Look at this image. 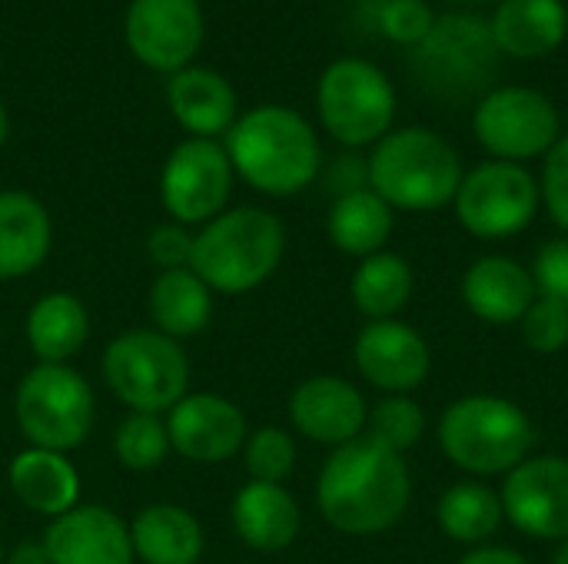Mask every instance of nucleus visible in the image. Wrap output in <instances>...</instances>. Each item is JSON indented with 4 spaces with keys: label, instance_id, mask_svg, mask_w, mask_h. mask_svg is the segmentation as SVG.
Returning a JSON list of instances; mask_svg holds the SVG:
<instances>
[{
    "label": "nucleus",
    "instance_id": "1",
    "mask_svg": "<svg viewBox=\"0 0 568 564\" xmlns=\"http://www.w3.org/2000/svg\"><path fill=\"white\" fill-rule=\"evenodd\" d=\"M413 495L406 459L359 435L326 459L316 482L323 519L343 535H379L393 529Z\"/></svg>",
    "mask_w": 568,
    "mask_h": 564
},
{
    "label": "nucleus",
    "instance_id": "2",
    "mask_svg": "<svg viewBox=\"0 0 568 564\" xmlns=\"http://www.w3.org/2000/svg\"><path fill=\"white\" fill-rule=\"evenodd\" d=\"M226 156L253 189L293 196L306 189L323 163L316 130L290 106H256L226 133Z\"/></svg>",
    "mask_w": 568,
    "mask_h": 564
},
{
    "label": "nucleus",
    "instance_id": "3",
    "mask_svg": "<svg viewBox=\"0 0 568 564\" xmlns=\"http://www.w3.org/2000/svg\"><path fill=\"white\" fill-rule=\"evenodd\" d=\"M283 223L256 206H240L213 216L193 236L190 269L223 296H240L263 286L283 259Z\"/></svg>",
    "mask_w": 568,
    "mask_h": 564
},
{
    "label": "nucleus",
    "instance_id": "4",
    "mask_svg": "<svg viewBox=\"0 0 568 564\" xmlns=\"http://www.w3.org/2000/svg\"><path fill=\"white\" fill-rule=\"evenodd\" d=\"M463 176V160L453 143L426 126L386 133L366 163L369 189L393 209L409 213H429L453 203Z\"/></svg>",
    "mask_w": 568,
    "mask_h": 564
},
{
    "label": "nucleus",
    "instance_id": "5",
    "mask_svg": "<svg viewBox=\"0 0 568 564\" xmlns=\"http://www.w3.org/2000/svg\"><path fill=\"white\" fill-rule=\"evenodd\" d=\"M446 459L469 475H509L529 459L536 429L529 416L503 396H466L439 422Z\"/></svg>",
    "mask_w": 568,
    "mask_h": 564
},
{
    "label": "nucleus",
    "instance_id": "6",
    "mask_svg": "<svg viewBox=\"0 0 568 564\" xmlns=\"http://www.w3.org/2000/svg\"><path fill=\"white\" fill-rule=\"evenodd\" d=\"M106 389L130 409L166 416L190 389V359L176 339L156 329L116 336L100 359Z\"/></svg>",
    "mask_w": 568,
    "mask_h": 564
},
{
    "label": "nucleus",
    "instance_id": "7",
    "mask_svg": "<svg viewBox=\"0 0 568 564\" xmlns=\"http://www.w3.org/2000/svg\"><path fill=\"white\" fill-rule=\"evenodd\" d=\"M13 416L30 449L67 455L90 439L97 402L90 382L77 369L37 362L17 386Z\"/></svg>",
    "mask_w": 568,
    "mask_h": 564
},
{
    "label": "nucleus",
    "instance_id": "8",
    "mask_svg": "<svg viewBox=\"0 0 568 564\" xmlns=\"http://www.w3.org/2000/svg\"><path fill=\"white\" fill-rule=\"evenodd\" d=\"M316 110L333 140L343 146H369L379 143L393 126L396 90L376 63L343 57L323 70Z\"/></svg>",
    "mask_w": 568,
    "mask_h": 564
},
{
    "label": "nucleus",
    "instance_id": "9",
    "mask_svg": "<svg viewBox=\"0 0 568 564\" xmlns=\"http://www.w3.org/2000/svg\"><path fill=\"white\" fill-rule=\"evenodd\" d=\"M456 219L479 239H509L523 233L542 203V189L519 163H483L456 189Z\"/></svg>",
    "mask_w": 568,
    "mask_h": 564
},
{
    "label": "nucleus",
    "instance_id": "10",
    "mask_svg": "<svg viewBox=\"0 0 568 564\" xmlns=\"http://www.w3.org/2000/svg\"><path fill=\"white\" fill-rule=\"evenodd\" d=\"M473 133L503 163L532 160L559 143V110L536 86H496L476 103Z\"/></svg>",
    "mask_w": 568,
    "mask_h": 564
},
{
    "label": "nucleus",
    "instance_id": "11",
    "mask_svg": "<svg viewBox=\"0 0 568 564\" xmlns=\"http://www.w3.org/2000/svg\"><path fill=\"white\" fill-rule=\"evenodd\" d=\"M499 63L493 27L479 17L446 13L433 23L426 40L416 47V66L426 86L443 93H463L483 86Z\"/></svg>",
    "mask_w": 568,
    "mask_h": 564
},
{
    "label": "nucleus",
    "instance_id": "12",
    "mask_svg": "<svg viewBox=\"0 0 568 564\" xmlns=\"http://www.w3.org/2000/svg\"><path fill=\"white\" fill-rule=\"evenodd\" d=\"M233 186V163L226 146L213 140H183L163 163L160 199L173 223L206 226L223 213Z\"/></svg>",
    "mask_w": 568,
    "mask_h": 564
},
{
    "label": "nucleus",
    "instance_id": "13",
    "mask_svg": "<svg viewBox=\"0 0 568 564\" xmlns=\"http://www.w3.org/2000/svg\"><path fill=\"white\" fill-rule=\"evenodd\" d=\"M503 515L529 539L568 542V459L519 462L503 485Z\"/></svg>",
    "mask_w": 568,
    "mask_h": 564
},
{
    "label": "nucleus",
    "instance_id": "14",
    "mask_svg": "<svg viewBox=\"0 0 568 564\" xmlns=\"http://www.w3.org/2000/svg\"><path fill=\"white\" fill-rule=\"evenodd\" d=\"M170 449L196 465H220L243 452L246 445V416L236 402L213 392H186L166 412Z\"/></svg>",
    "mask_w": 568,
    "mask_h": 564
},
{
    "label": "nucleus",
    "instance_id": "15",
    "mask_svg": "<svg viewBox=\"0 0 568 564\" xmlns=\"http://www.w3.org/2000/svg\"><path fill=\"white\" fill-rule=\"evenodd\" d=\"M203 40V13L196 0H130L126 47L153 70L180 73Z\"/></svg>",
    "mask_w": 568,
    "mask_h": 564
},
{
    "label": "nucleus",
    "instance_id": "16",
    "mask_svg": "<svg viewBox=\"0 0 568 564\" xmlns=\"http://www.w3.org/2000/svg\"><path fill=\"white\" fill-rule=\"evenodd\" d=\"M353 359L359 376L383 389L386 396H406L419 389L429 376V346L426 339L396 319L369 322L353 346Z\"/></svg>",
    "mask_w": 568,
    "mask_h": 564
},
{
    "label": "nucleus",
    "instance_id": "17",
    "mask_svg": "<svg viewBox=\"0 0 568 564\" xmlns=\"http://www.w3.org/2000/svg\"><path fill=\"white\" fill-rule=\"evenodd\" d=\"M293 429L320 445H346L363 435L369 409L363 392L339 376H313L290 396Z\"/></svg>",
    "mask_w": 568,
    "mask_h": 564
},
{
    "label": "nucleus",
    "instance_id": "18",
    "mask_svg": "<svg viewBox=\"0 0 568 564\" xmlns=\"http://www.w3.org/2000/svg\"><path fill=\"white\" fill-rule=\"evenodd\" d=\"M50 564H133L130 525L103 505H77L43 532Z\"/></svg>",
    "mask_w": 568,
    "mask_h": 564
},
{
    "label": "nucleus",
    "instance_id": "19",
    "mask_svg": "<svg viewBox=\"0 0 568 564\" xmlns=\"http://www.w3.org/2000/svg\"><path fill=\"white\" fill-rule=\"evenodd\" d=\"M463 299L473 316L493 326L519 322L539 299L536 279L509 256H483L463 276Z\"/></svg>",
    "mask_w": 568,
    "mask_h": 564
},
{
    "label": "nucleus",
    "instance_id": "20",
    "mask_svg": "<svg viewBox=\"0 0 568 564\" xmlns=\"http://www.w3.org/2000/svg\"><path fill=\"white\" fill-rule=\"evenodd\" d=\"M53 226L43 203L23 189L0 193V283L23 279L50 256Z\"/></svg>",
    "mask_w": 568,
    "mask_h": 564
},
{
    "label": "nucleus",
    "instance_id": "21",
    "mask_svg": "<svg viewBox=\"0 0 568 564\" xmlns=\"http://www.w3.org/2000/svg\"><path fill=\"white\" fill-rule=\"evenodd\" d=\"M233 529L243 545L256 552H283L296 542L303 515L296 499L283 485L250 482L233 495Z\"/></svg>",
    "mask_w": 568,
    "mask_h": 564
},
{
    "label": "nucleus",
    "instance_id": "22",
    "mask_svg": "<svg viewBox=\"0 0 568 564\" xmlns=\"http://www.w3.org/2000/svg\"><path fill=\"white\" fill-rule=\"evenodd\" d=\"M7 479H10L17 502L37 515H47L50 522L67 515L70 509H77L80 475L63 452L23 449L20 455H13Z\"/></svg>",
    "mask_w": 568,
    "mask_h": 564
},
{
    "label": "nucleus",
    "instance_id": "23",
    "mask_svg": "<svg viewBox=\"0 0 568 564\" xmlns=\"http://www.w3.org/2000/svg\"><path fill=\"white\" fill-rule=\"evenodd\" d=\"M166 96L180 126L190 130L196 140H213L220 133H230V126L236 123L233 86L206 66H183L180 73H173Z\"/></svg>",
    "mask_w": 568,
    "mask_h": 564
},
{
    "label": "nucleus",
    "instance_id": "24",
    "mask_svg": "<svg viewBox=\"0 0 568 564\" xmlns=\"http://www.w3.org/2000/svg\"><path fill=\"white\" fill-rule=\"evenodd\" d=\"M493 40L499 53L539 60L562 47L568 13L562 0H503L493 17Z\"/></svg>",
    "mask_w": 568,
    "mask_h": 564
},
{
    "label": "nucleus",
    "instance_id": "25",
    "mask_svg": "<svg viewBox=\"0 0 568 564\" xmlns=\"http://www.w3.org/2000/svg\"><path fill=\"white\" fill-rule=\"evenodd\" d=\"M133 558L143 564H196L203 558L200 522L170 502L146 505L130 525Z\"/></svg>",
    "mask_w": 568,
    "mask_h": 564
},
{
    "label": "nucleus",
    "instance_id": "26",
    "mask_svg": "<svg viewBox=\"0 0 568 564\" xmlns=\"http://www.w3.org/2000/svg\"><path fill=\"white\" fill-rule=\"evenodd\" d=\"M146 309L153 329L170 339H190L203 332L213 319V289L186 266V269H163L156 273Z\"/></svg>",
    "mask_w": 568,
    "mask_h": 564
},
{
    "label": "nucleus",
    "instance_id": "27",
    "mask_svg": "<svg viewBox=\"0 0 568 564\" xmlns=\"http://www.w3.org/2000/svg\"><path fill=\"white\" fill-rule=\"evenodd\" d=\"M23 332L40 362L67 366L90 336V312L73 293H47L30 306Z\"/></svg>",
    "mask_w": 568,
    "mask_h": 564
},
{
    "label": "nucleus",
    "instance_id": "28",
    "mask_svg": "<svg viewBox=\"0 0 568 564\" xmlns=\"http://www.w3.org/2000/svg\"><path fill=\"white\" fill-rule=\"evenodd\" d=\"M326 229L339 253L366 259L373 253H383L393 233V206L363 186L339 193V199L329 209Z\"/></svg>",
    "mask_w": 568,
    "mask_h": 564
},
{
    "label": "nucleus",
    "instance_id": "29",
    "mask_svg": "<svg viewBox=\"0 0 568 564\" xmlns=\"http://www.w3.org/2000/svg\"><path fill=\"white\" fill-rule=\"evenodd\" d=\"M349 293L356 309L373 322L393 319L413 296V266L396 253H373L353 273Z\"/></svg>",
    "mask_w": 568,
    "mask_h": 564
},
{
    "label": "nucleus",
    "instance_id": "30",
    "mask_svg": "<svg viewBox=\"0 0 568 564\" xmlns=\"http://www.w3.org/2000/svg\"><path fill=\"white\" fill-rule=\"evenodd\" d=\"M439 525L453 542L463 545H483L486 539L496 535V529L503 525V502L493 489L479 485V482H463L453 485L443 499H439Z\"/></svg>",
    "mask_w": 568,
    "mask_h": 564
},
{
    "label": "nucleus",
    "instance_id": "31",
    "mask_svg": "<svg viewBox=\"0 0 568 564\" xmlns=\"http://www.w3.org/2000/svg\"><path fill=\"white\" fill-rule=\"evenodd\" d=\"M113 452H116V462L130 472H150L163 465L166 455L173 452L163 416L130 412L113 432Z\"/></svg>",
    "mask_w": 568,
    "mask_h": 564
},
{
    "label": "nucleus",
    "instance_id": "32",
    "mask_svg": "<svg viewBox=\"0 0 568 564\" xmlns=\"http://www.w3.org/2000/svg\"><path fill=\"white\" fill-rule=\"evenodd\" d=\"M423 432H426V412L409 396H386L369 409L366 439H373L376 445L396 455L409 452L423 439Z\"/></svg>",
    "mask_w": 568,
    "mask_h": 564
},
{
    "label": "nucleus",
    "instance_id": "33",
    "mask_svg": "<svg viewBox=\"0 0 568 564\" xmlns=\"http://www.w3.org/2000/svg\"><path fill=\"white\" fill-rule=\"evenodd\" d=\"M243 462L253 482L283 485L290 472L296 469V442L286 429H276V425L256 429L253 435H246Z\"/></svg>",
    "mask_w": 568,
    "mask_h": 564
},
{
    "label": "nucleus",
    "instance_id": "34",
    "mask_svg": "<svg viewBox=\"0 0 568 564\" xmlns=\"http://www.w3.org/2000/svg\"><path fill=\"white\" fill-rule=\"evenodd\" d=\"M519 322H523V339L532 352L556 356L568 346V306L556 299L539 296Z\"/></svg>",
    "mask_w": 568,
    "mask_h": 564
},
{
    "label": "nucleus",
    "instance_id": "35",
    "mask_svg": "<svg viewBox=\"0 0 568 564\" xmlns=\"http://www.w3.org/2000/svg\"><path fill=\"white\" fill-rule=\"evenodd\" d=\"M436 13L426 0H383L379 7V30L393 43L419 47L426 33L433 30Z\"/></svg>",
    "mask_w": 568,
    "mask_h": 564
},
{
    "label": "nucleus",
    "instance_id": "36",
    "mask_svg": "<svg viewBox=\"0 0 568 564\" xmlns=\"http://www.w3.org/2000/svg\"><path fill=\"white\" fill-rule=\"evenodd\" d=\"M532 279L539 296L556 299L568 306V236L546 243L536 253V266H532Z\"/></svg>",
    "mask_w": 568,
    "mask_h": 564
},
{
    "label": "nucleus",
    "instance_id": "37",
    "mask_svg": "<svg viewBox=\"0 0 568 564\" xmlns=\"http://www.w3.org/2000/svg\"><path fill=\"white\" fill-rule=\"evenodd\" d=\"M539 189H542L549 216L568 233V136H562L546 153V170H542Z\"/></svg>",
    "mask_w": 568,
    "mask_h": 564
},
{
    "label": "nucleus",
    "instance_id": "38",
    "mask_svg": "<svg viewBox=\"0 0 568 564\" xmlns=\"http://www.w3.org/2000/svg\"><path fill=\"white\" fill-rule=\"evenodd\" d=\"M146 256H150L153 266H160V273L163 269H186L190 256H193V236L180 223L156 226L146 236Z\"/></svg>",
    "mask_w": 568,
    "mask_h": 564
},
{
    "label": "nucleus",
    "instance_id": "39",
    "mask_svg": "<svg viewBox=\"0 0 568 564\" xmlns=\"http://www.w3.org/2000/svg\"><path fill=\"white\" fill-rule=\"evenodd\" d=\"M459 564H529L526 555L513 552V548H496V545H486V548H476L469 552Z\"/></svg>",
    "mask_w": 568,
    "mask_h": 564
},
{
    "label": "nucleus",
    "instance_id": "40",
    "mask_svg": "<svg viewBox=\"0 0 568 564\" xmlns=\"http://www.w3.org/2000/svg\"><path fill=\"white\" fill-rule=\"evenodd\" d=\"M3 564H50V558H47L43 542H23L3 558Z\"/></svg>",
    "mask_w": 568,
    "mask_h": 564
},
{
    "label": "nucleus",
    "instance_id": "41",
    "mask_svg": "<svg viewBox=\"0 0 568 564\" xmlns=\"http://www.w3.org/2000/svg\"><path fill=\"white\" fill-rule=\"evenodd\" d=\"M7 143V110H3V103H0V146Z\"/></svg>",
    "mask_w": 568,
    "mask_h": 564
},
{
    "label": "nucleus",
    "instance_id": "42",
    "mask_svg": "<svg viewBox=\"0 0 568 564\" xmlns=\"http://www.w3.org/2000/svg\"><path fill=\"white\" fill-rule=\"evenodd\" d=\"M556 564H568V542H562L559 555H556Z\"/></svg>",
    "mask_w": 568,
    "mask_h": 564
},
{
    "label": "nucleus",
    "instance_id": "43",
    "mask_svg": "<svg viewBox=\"0 0 568 564\" xmlns=\"http://www.w3.org/2000/svg\"><path fill=\"white\" fill-rule=\"evenodd\" d=\"M3 558H7V555H3V545H0V564H3Z\"/></svg>",
    "mask_w": 568,
    "mask_h": 564
}]
</instances>
